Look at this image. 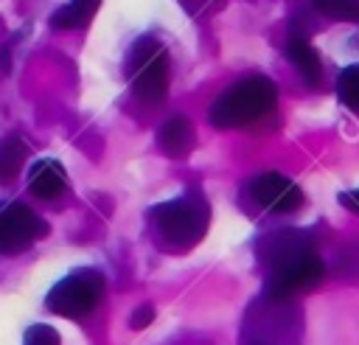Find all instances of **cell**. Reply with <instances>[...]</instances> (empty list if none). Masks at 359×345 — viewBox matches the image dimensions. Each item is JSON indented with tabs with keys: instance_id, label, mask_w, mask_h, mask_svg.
<instances>
[{
	"instance_id": "1",
	"label": "cell",
	"mask_w": 359,
	"mask_h": 345,
	"mask_svg": "<svg viewBox=\"0 0 359 345\" xmlns=\"http://www.w3.org/2000/svg\"><path fill=\"white\" fill-rule=\"evenodd\" d=\"M261 258L266 264L264 295L272 303H286L297 295L317 289L325 278V264L300 233H278L261 244Z\"/></svg>"
},
{
	"instance_id": "2",
	"label": "cell",
	"mask_w": 359,
	"mask_h": 345,
	"mask_svg": "<svg viewBox=\"0 0 359 345\" xmlns=\"http://www.w3.org/2000/svg\"><path fill=\"white\" fill-rule=\"evenodd\" d=\"M275 101H278V93L266 76H247L216 98L208 118L219 129L250 126L264 115H269L275 109Z\"/></svg>"
},
{
	"instance_id": "3",
	"label": "cell",
	"mask_w": 359,
	"mask_h": 345,
	"mask_svg": "<svg viewBox=\"0 0 359 345\" xmlns=\"http://www.w3.org/2000/svg\"><path fill=\"white\" fill-rule=\"evenodd\" d=\"M157 238L171 250L194 247L208 230V205L199 196H182L163 202L151 210Z\"/></svg>"
},
{
	"instance_id": "4",
	"label": "cell",
	"mask_w": 359,
	"mask_h": 345,
	"mask_svg": "<svg viewBox=\"0 0 359 345\" xmlns=\"http://www.w3.org/2000/svg\"><path fill=\"white\" fill-rule=\"evenodd\" d=\"M126 76L132 95L143 104H160L168 93V53L165 48L151 39L140 36L126 59Z\"/></svg>"
},
{
	"instance_id": "5",
	"label": "cell",
	"mask_w": 359,
	"mask_h": 345,
	"mask_svg": "<svg viewBox=\"0 0 359 345\" xmlns=\"http://www.w3.org/2000/svg\"><path fill=\"white\" fill-rule=\"evenodd\" d=\"M104 289H107V280L98 269H76L70 275H65L45 297V306L48 311L59 314V317H67V320H81L87 314L95 311V306L101 303L104 297Z\"/></svg>"
},
{
	"instance_id": "6",
	"label": "cell",
	"mask_w": 359,
	"mask_h": 345,
	"mask_svg": "<svg viewBox=\"0 0 359 345\" xmlns=\"http://www.w3.org/2000/svg\"><path fill=\"white\" fill-rule=\"evenodd\" d=\"M48 233V224L22 202L0 205V255H17Z\"/></svg>"
},
{
	"instance_id": "7",
	"label": "cell",
	"mask_w": 359,
	"mask_h": 345,
	"mask_svg": "<svg viewBox=\"0 0 359 345\" xmlns=\"http://www.w3.org/2000/svg\"><path fill=\"white\" fill-rule=\"evenodd\" d=\"M250 194L261 208L275 210V213H292L303 205V191L289 177H283L278 171L258 174L250 182Z\"/></svg>"
},
{
	"instance_id": "8",
	"label": "cell",
	"mask_w": 359,
	"mask_h": 345,
	"mask_svg": "<svg viewBox=\"0 0 359 345\" xmlns=\"http://www.w3.org/2000/svg\"><path fill=\"white\" fill-rule=\"evenodd\" d=\"M286 56L289 62L297 67V73L303 76V81H309L311 87H317L323 81V62H320V53L314 50V45L309 42V36L297 28L289 31V39H286Z\"/></svg>"
},
{
	"instance_id": "9",
	"label": "cell",
	"mask_w": 359,
	"mask_h": 345,
	"mask_svg": "<svg viewBox=\"0 0 359 345\" xmlns=\"http://www.w3.org/2000/svg\"><path fill=\"white\" fill-rule=\"evenodd\" d=\"M67 188V174L62 168V163L45 157V160H36L31 165V174H28V191L36 196V199H56L62 196Z\"/></svg>"
},
{
	"instance_id": "10",
	"label": "cell",
	"mask_w": 359,
	"mask_h": 345,
	"mask_svg": "<svg viewBox=\"0 0 359 345\" xmlns=\"http://www.w3.org/2000/svg\"><path fill=\"white\" fill-rule=\"evenodd\" d=\"M194 140H196L194 123L188 118H182V115H171L157 129V146L163 149V154H168L174 160L188 157V151L194 149Z\"/></svg>"
},
{
	"instance_id": "11",
	"label": "cell",
	"mask_w": 359,
	"mask_h": 345,
	"mask_svg": "<svg viewBox=\"0 0 359 345\" xmlns=\"http://www.w3.org/2000/svg\"><path fill=\"white\" fill-rule=\"evenodd\" d=\"M98 6L101 0H70L50 17V25L53 28H84L98 11Z\"/></svg>"
},
{
	"instance_id": "12",
	"label": "cell",
	"mask_w": 359,
	"mask_h": 345,
	"mask_svg": "<svg viewBox=\"0 0 359 345\" xmlns=\"http://www.w3.org/2000/svg\"><path fill=\"white\" fill-rule=\"evenodd\" d=\"M22 160H25V146L17 137H6L0 143V182H11L22 168Z\"/></svg>"
},
{
	"instance_id": "13",
	"label": "cell",
	"mask_w": 359,
	"mask_h": 345,
	"mask_svg": "<svg viewBox=\"0 0 359 345\" xmlns=\"http://www.w3.org/2000/svg\"><path fill=\"white\" fill-rule=\"evenodd\" d=\"M337 95H339V101L348 109H356L359 112V65L345 67L339 73V79H337Z\"/></svg>"
},
{
	"instance_id": "14",
	"label": "cell",
	"mask_w": 359,
	"mask_h": 345,
	"mask_svg": "<svg viewBox=\"0 0 359 345\" xmlns=\"http://www.w3.org/2000/svg\"><path fill=\"white\" fill-rule=\"evenodd\" d=\"M311 6L320 14H328L334 20L359 22V0H311Z\"/></svg>"
},
{
	"instance_id": "15",
	"label": "cell",
	"mask_w": 359,
	"mask_h": 345,
	"mask_svg": "<svg viewBox=\"0 0 359 345\" xmlns=\"http://www.w3.org/2000/svg\"><path fill=\"white\" fill-rule=\"evenodd\" d=\"M22 345H62V342H59L56 328H50V325H45V323H36V325H31V328L25 331Z\"/></svg>"
},
{
	"instance_id": "16",
	"label": "cell",
	"mask_w": 359,
	"mask_h": 345,
	"mask_svg": "<svg viewBox=\"0 0 359 345\" xmlns=\"http://www.w3.org/2000/svg\"><path fill=\"white\" fill-rule=\"evenodd\" d=\"M151 320H154V306H149V303H143V306H137V309H135V314H132V320H129V325L140 331V328H146V325H149Z\"/></svg>"
},
{
	"instance_id": "17",
	"label": "cell",
	"mask_w": 359,
	"mask_h": 345,
	"mask_svg": "<svg viewBox=\"0 0 359 345\" xmlns=\"http://www.w3.org/2000/svg\"><path fill=\"white\" fill-rule=\"evenodd\" d=\"M339 202H342L345 208H351L353 213H359V191H351V194H342V196H339Z\"/></svg>"
}]
</instances>
